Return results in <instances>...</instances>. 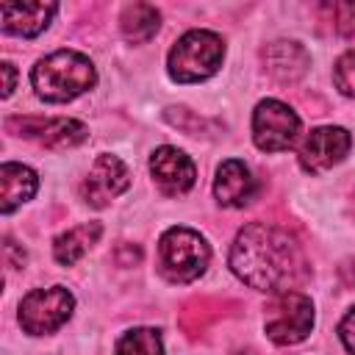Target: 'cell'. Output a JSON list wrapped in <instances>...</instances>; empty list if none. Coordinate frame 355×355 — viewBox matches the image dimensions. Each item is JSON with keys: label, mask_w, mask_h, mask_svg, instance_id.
Returning <instances> with one entry per match:
<instances>
[{"label": "cell", "mask_w": 355, "mask_h": 355, "mask_svg": "<svg viewBox=\"0 0 355 355\" xmlns=\"http://www.w3.org/2000/svg\"><path fill=\"white\" fill-rule=\"evenodd\" d=\"M338 341L344 344V349L349 355H355V305L344 313V319L338 322Z\"/></svg>", "instance_id": "obj_21"}, {"label": "cell", "mask_w": 355, "mask_h": 355, "mask_svg": "<svg viewBox=\"0 0 355 355\" xmlns=\"http://www.w3.org/2000/svg\"><path fill=\"white\" fill-rule=\"evenodd\" d=\"M324 8L333 14V28L341 36H355V3H333Z\"/></svg>", "instance_id": "obj_20"}, {"label": "cell", "mask_w": 355, "mask_h": 355, "mask_svg": "<svg viewBox=\"0 0 355 355\" xmlns=\"http://www.w3.org/2000/svg\"><path fill=\"white\" fill-rule=\"evenodd\" d=\"M313 300L302 291H283L275 294L263 313V333L277 347L300 344L313 330Z\"/></svg>", "instance_id": "obj_5"}, {"label": "cell", "mask_w": 355, "mask_h": 355, "mask_svg": "<svg viewBox=\"0 0 355 355\" xmlns=\"http://www.w3.org/2000/svg\"><path fill=\"white\" fill-rule=\"evenodd\" d=\"M333 83L344 97H355V50H347L336 58Z\"/></svg>", "instance_id": "obj_19"}, {"label": "cell", "mask_w": 355, "mask_h": 355, "mask_svg": "<svg viewBox=\"0 0 355 355\" xmlns=\"http://www.w3.org/2000/svg\"><path fill=\"white\" fill-rule=\"evenodd\" d=\"M0 72H3L0 97L6 100V97H11V92H14V86H17V69H14V64H11V61H3V64H0Z\"/></svg>", "instance_id": "obj_22"}, {"label": "cell", "mask_w": 355, "mask_h": 355, "mask_svg": "<svg viewBox=\"0 0 355 355\" xmlns=\"http://www.w3.org/2000/svg\"><path fill=\"white\" fill-rule=\"evenodd\" d=\"M75 311V297L64 286H47V288H33L19 300V327L28 336H50L58 327L69 322Z\"/></svg>", "instance_id": "obj_6"}, {"label": "cell", "mask_w": 355, "mask_h": 355, "mask_svg": "<svg viewBox=\"0 0 355 355\" xmlns=\"http://www.w3.org/2000/svg\"><path fill=\"white\" fill-rule=\"evenodd\" d=\"M208 263H211V247L197 230L175 225L161 233L158 272L169 283H191L208 269Z\"/></svg>", "instance_id": "obj_4"}, {"label": "cell", "mask_w": 355, "mask_h": 355, "mask_svg": "<svg viewBox=\"0 0 355 355\" xmlns=\"http://www.w3.org/2000/svg\"><path fill=\"white\" fill-rule=\"evenodd\" d=\"M114 355H164V336L155 327L125 330L114 347Z\"/></svg>", "instance_id": "obj_18"}, {"label": "cell", "mask_w": 355, "mask_h": 355, "mask_svg": "<svg viewBox=\"0 0 355 355\" xmlns=\"http://www.w3.org/2000/svg\"><path fill=\"white\" fill-rule=\"evenodd\" d=\"M55 11H58L55 3H3L0 6V28L11 36L33 39L50 25Z\"/></svg>", "instance_id": "obj_14"}, {"label": "cell", "mask_w": 355, "mask_h": 355, "mask_svg": "<svg viewBox=\"0 0 355 355\" xmlns=\"http://www.w3.org/2000/svg\"><path fill=\"white\" fill-rule=\"evenodd\" d=\"M227 266L244 286L272 297L297 291V286L308 277V261L300 241L286 227L272 222L244 225L230 244Z\"/></svg>", "instance_id": "obj_1"}, {"label": "cell", "mask_w": 355, "mask_h": 355, "mask_svg": "<svg viewBox=\"0 0 355 355\" xmlns=\"http://www.w3.org/2000/svg\"><path fill=\"white\" fill-rule=\"evenodd\" d=\"M225 61V39L214 31H186L166 55V72L175 83H200L219 72Z\"/></svg>", "instance_id": "obj_3"}, {"label": "cell", "mask_w": 355, "mask_h": 355, "mask_svg": "<svg viewBox=\"0 0 355 355\" xmlns=\"http://www.w3.org/2000/svg\"><path fill=\"white\" fill-rule=\"evenodd\" d=\"M130 186V169L122 158L103 153L94 158L89 175L80 183V197L92 208H105L111 200H116Z\"/></svg>", "instance_id": "obj_9"}, {"label": "cell", "mask_w": 355, "mask_h": 355, "mask_svg": "<svg viewBox=\"0 0 355 355\" xmlns=\"http://www.w3.org/2000/svg\"><path fill=\"white\" fill-rule=\"evenodd\" d=\"M100 233H103L100 222H83L78 227H69V230L58 233L53 239V258H55V263H61V266L78 263L97 244Z\"/></svg>", "instance_id": "obj_16"}, {"label": "cell", "mask_w": 355, "mask_h": 355, "mask_svg": "<svg viewBox=\"0 0 355 355\" xmlns=\"http://www.w3.org/2000/svg\"><path fill=\"white\" fill-rule=\"evenodd\" d=\"M150 175H153L155 186L164 194L180 197V194H186L194 186L197 166H194V161L183 150H178L172 144H161L150 155Z\"/></svg>", "instance_id": "obj_11"}, {"label": "cell", "mask_w": 355, "mask_h": 355, "mask_svg": "<svg viewBox=\"0 0 355 355\" xmlns=\"http://www.w3.org/2000/svg\"><path fill=\"white\" fill-rule=\"evenodd\" d=\"M39 189V175L17 161H6L0 166V214H11L25 205Z\"/></svg>", "instance_id": "obj_15"}, {"label": "cell", "mask_w": 355, "mask_h": 355, "mask_svg": "<svg viewBox=\"0 0 355 355\" xmlns=\"http://www.w3.org/2000/svg\"><path fill=\"white\" fill-rule=\"evenodd\" d=\"M263 58V67L266 72L277 80V83H297L308 67H311V55L308 50L300 44V42H291V39H277V42H269L261 53Z\"/></svg>", "instance_id": "obj_13"}, {"label": "cell", "mask_w": 355, "mask_h": 355, "mask_svg": "<svg viewBox=\"0 0 355 355\" xmlns=\"http://www.w3.org/2000/svg\"><path fill=\"white\" fill-rule=\"evenodd\" d=\"M8 128H19V136L39 141L42 147L50 150H67V147H78L89 139V128L80 119H67V116H53V119H8Z\"/></svg>", "instance_id": "obj_10"}, {"label": "cell", "mask_w": 355, "mask_h": 355, "mask_svg": "<svg viewBox=\"0 0 355 355\" xmlns=\"http://www.w3.org/2000/svg\"><path fill=\"white\" fill-rule=\"evenodd\" d=\"M300 116L297 111L275 97H266L252 111V141L263 153H283L300 136Z\"/></svg>", "instance_id": "obj_7"}, {"label": "cell", "mask_w": 355, "mask_h": 355, "mask_svg": "<svg viewBox=\"0 0 355 355\" xmlns=\"http://www.w3.org/2000/svg\"><path fill=\"white\" fill-rule=\"evenodd\" d=\"M119 28H122V36L130 44H144L158 33L161 11L155 6H150V3H130L119 14Z\"/></svg>", "instance_id": "obj_17"}, {"label": "cell", "mask_w": 355, "mask_h": 355, "mask_svg": "<svg viewBox=\"0 0 355 355\" xmlns=\"http://www.w3.org/2000/svg\"><path fill=\"white\" fill-rule=\"evenodd\" d=\"M258 183L250 172V166L239 158H227L216 166L214 178V197L222 208H244L255 197Z\"/></svg>", "instance_id": "obj_12"}, {"label": "cell", "mask_w": 355, "mask_h": 355, "mask_svg": "<svg viewBox=\"0 0 355 355\" xmlns=\"http://www.w3.org/2000/svg\"><path fill=\"white\" fill-rule=\"evenodd\" d=\"M352 147V136L347 128L341 125H322V128H313L300 150H297V158H300V166L308 172V175H322L327 169H333L336 164H341L347 158Z\"/></svg>", "instance_id": "obj_8"}, {"label": "cell", "mask_w": 355, "mask_h": 355, "mask_svg": "<svg viewBox=\"0 0 355 355\" xmlns=\"http://www.w3.org/2000/svg\"><path fill=\"white\" fill-rule=\"evenodd\" d=\"M97 83V69L78 50H55L39 58L31 69V86L44 103H69Z\"/></svg>", "instance_id": "obj_2"}]
</instances>
